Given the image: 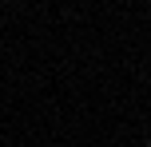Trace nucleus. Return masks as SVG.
Segmentation results:
<instances>
[{"label":"nucleus","mask_w":151,"mask_h":147,"mask_svg":"<svg viewBox=\"0 0 151 147\" xmlns=\"http://www.w3.org/2000/svg\"><path fill=\"white\" fill-rule=\"evenodd\" d=\"M143 147H151V143H143Z\"/></svg>","instance_id":"f257e3e1"}]
</instances>
